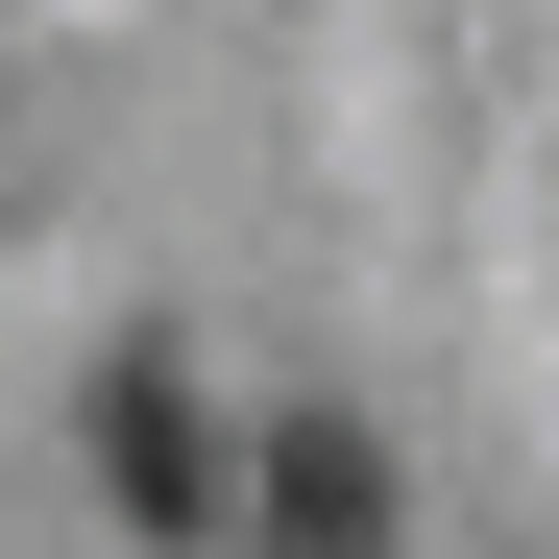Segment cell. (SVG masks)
Returning a JSON list of instances; mask_svg holds the SVG:
<instances>
[{
  "label": "cell",
  "instance_id": "1",
  "mask_svg": "<svg viewBox=\"0 0 559 559\" xmlns=\"http://www.w3.org/2000/svg\"><path fill=\"white\" fill-rule=\"evenodd\" d=\"M267 559H390V438H365V414L267 438Z\"/></svg>",
  "mask_w": 559,
  "mask_h": 559
},
{
  "label": "cell",
  "instance_id": "2",
  "mask_svg": "<svg viewBox=\"0 0 559 559\" xmlns=\"http://www.w3.org/2000/svg\"><path fill=\"white\" fill-rule=\"evenodd\" d=\"M98 487H122L146 535L219 511V438H195V390H170V365H98Z\"/></svg>",
  "mask_w": 559,
  "mask_h": 559
}]
</instances>
